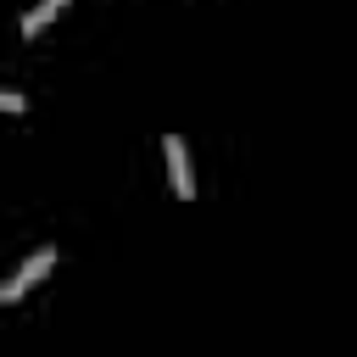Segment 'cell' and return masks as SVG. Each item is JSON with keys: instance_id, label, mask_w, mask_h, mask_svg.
I'll use <instances>...</instances> for the list:
<instances>
[{"instance_id": "3", "label": "cell", "mask_w": 357, "mask_h": 357, "mask_svg": "<svg viewBox=\"0 0 357 357\" xmlns=\"http://www.w3.org/2000/svg\"><path fill=\"white\" fill-rule=\"evenodd\" d=\"M61 6H67V0H39V6H33V11H28V17H22V33H28V39H33V33H39V28H45V22H50V17H56V11H61Z\"/></svg>"}, {"instance_id": "1", "label": "cell", "mask_w": 357, "mask_h": 357, "mask_svg": "<svg viewBox=\"0 0 357 357\" xmlns=\"http://www.w3.org/2000/svg\"><path fill=\"white\" fill-rule=\"evenodd\" d=\"M50 268H56V245H39V251H33V257H28V262H22V268H17V273L0 284V301H17V296H22L33 279H45Z\"/></svg>"}, {"instance_id": "2", "label": "cell", "mask_w": 357, "mask_h": 357, "mask_svg": "<svg viewBox=\"0 0 357 357\" xmlns=\"http://www.w3.org/2000/svg\"><path fill=\"white\" fill-rule=\"evenodd\" d=\"M162 151H167V184H173V195H178V201H190V195H195V178H190V151H184V139H178V134H167V139H162Z\"/></svg>"}]
</instances>
